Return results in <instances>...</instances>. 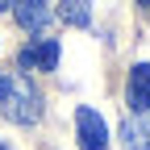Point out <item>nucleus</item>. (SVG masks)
I'll return each mask as SVG.
<instances>
[{"label":"nucleus","mask_w":150,"mask_h":150,"mask_svg":"<svg viewBox=\"0 0 150 150\" xmlns=\"http://www.w3.org/2000/svg\"><path fill=\"white\" fill-rule=\"evenodd\" d=\"M0 117L13 125H33L42 117V96L38 88L17 71H0Z\"/></svg>","instance_id":"1"},{"label":"nucleus","mask_w":150,"mask_h":150,"mask_svg":"<svg viewBox=\"0 0 150 150\" xmlns=\"http://www.w3.org/2000/svg\"><path fill=\"white\" fill-rule=\"evenodd\" d=\"M59 54H63V46L54 38H38V42L17 50V67L21 71H54L59 67Z\"/></svg>","instance_id":"2"},{"label":"nucleus","mask_w":150,"mask_h":150,"mask_svg":"<svg viewBox=\"0 0 150 150\" xmlns=\"http://www.w3.org/2000/svg\"><path fill=\"white\" fill-rule=\"evenodd\" d=\"M75 129H79V150H108V125L96 108H79L75 112Z\"/></svg>","instance_id":"3"},{"label":"nucleus","mask_w":150,"mask_h":150,"mask_svg":"<svg viewBox=\"0 0 150 150\" xmlns=\"http://www.w3.org/2000/svg\"><path fill=\"white\" fill-rule=\"evenodd\" d=\"M13 17H17V25L29 29V33H42V29L50 25L46 0H13Z\"/></svg>","instance_id":"4"},{"label":"nucleus","mask_w":150,"mask_h":150,"mask_svg":"<svg viewBox=\"0 0 150 150\" xmlns=\"http://www.w3.org/2000/svg\"><path fill=\"white\" fill-rule=\"evenodd\" d=\"M125 100L134 112H150V63H138L129 71V88H125Z\"/></svg>","instance_id":"5"},{"label":"nucleus","mask_w":150,"mask_h":150,"mask_svg":"<svg viewBox=\"0 0 150 150\" xmlns=\"http://www.w3.org/2000/svg\"><path fill=\"white\" fill-rule=\"evenodd\" d=\"M121 142H125L129 150H150V112L125 117V125H121Z\"/></svg>","instance_id":"6"},{"label":"nucleus","mask_w":150,"mask_h":150,"mask_svg":"<svg viewBox=\"0 0 150 150\" xmlns=\"http://www.w3.org/2000/svg\"><path fill=\"white\" fill-rule=\"evenodd\" d=\"M59 17H63V25L88 29V21H92V0H59Z\"/></svg>","instance_id":"7"},{"label":"nucleus","mask_w":150,"mask_h":150,"mask_svg":"<svg viewBox=\"0 0 150 150\" xmlns=\"http://www.w3.org/2000/svg\"><path fill=\"white\" fill-rule=\"evenodd\" d=\"M8 8H13V0H0V13H8Z\"/></svg>","instance_id":"8"},{"label":"nucleus","mask_w":150,"mask_h":150,"mask_svg":"<svg viewBox=\"0 0 150 150\" xmlns=\"http://www.w3.org/2000/svg\"><path fill=\"white\" fill-rule=\"evenodd\" d=\"M138 4H142V13H146V17H150V0H138Z\"/></svg>","instance_id":"9"}]
</instances>
